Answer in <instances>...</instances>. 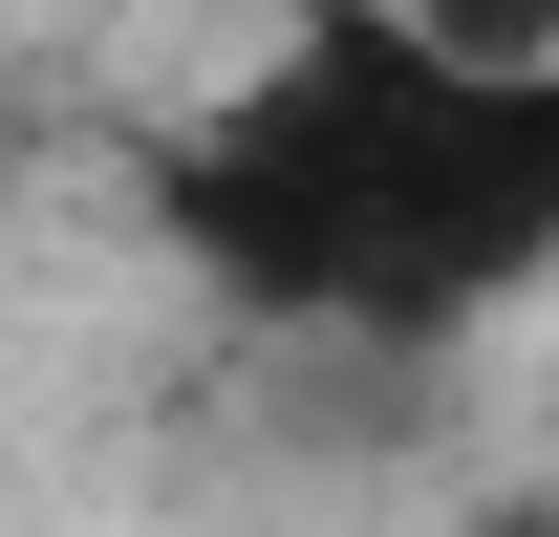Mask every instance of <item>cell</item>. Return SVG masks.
Segmentation results:
<instances>
[{
	"label": "cell",
	"mask_w": 559,
	"mask_h": 537,
	"mask_svg": "<svg viewBox=\"0 0 559 537\" xmlns=\"http://www.w3.org/2000/svg\"><path fill=\"white\" fill-rule=\"evenodd\" d=\"M130 194L259 344L452 366L559 279V65H495L409 0H301L215 108L151 130Z\"/></svg>",
	"instance_id": "1"
}]
</instances>
